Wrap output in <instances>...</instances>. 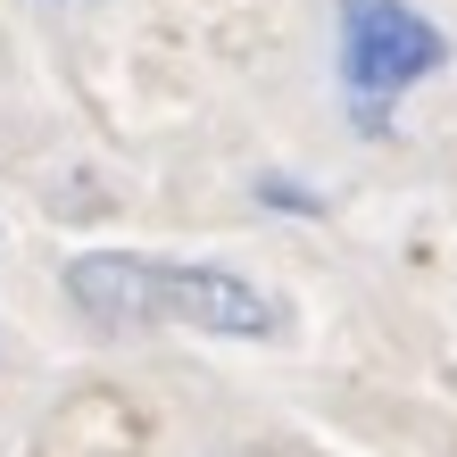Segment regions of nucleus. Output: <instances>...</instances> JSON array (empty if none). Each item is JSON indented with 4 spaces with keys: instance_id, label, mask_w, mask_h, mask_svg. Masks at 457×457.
Returning a JSON list of instances; mask_svg holds the SVG:
<instances>
[{
    "instance_id": "nucleus-1",
    "label": "nucleus",
    "mask_w": 457,
    "mask_h": 457,
    "mask_svg": "<svg viewBox=\"0 0 457 457\" xmlns=\"http://www.w3.org/2000/svg\"><path fill=\"white\" fill-rule=\"evenodd\" d=\"M333 67H341V92L366 117V133H383L391 100L449 67V34L416 0H341L333 9Z\"/></svg>"
},
{
    "instance_id": "nucleus-2",
    "label": "nucleus",
    "mask_w": 457,
    "mask_h": 457,
    "mask_svg": "<svg viewBox=\"0 0 457 457\" xmlns=\"http://www.w3.org/2000/svg\"><path fill=\"white\" fill-rule=\"evenodd\" d=\"M158 325H192L225 341H275L283 300L250 283L241 266H200V258H158Z\"/></svg>"
},
{
    "instance_id": "nucleus-3",
    "label": "nucleus",
    "mask_w": 457,
    "mask_h": 457,
    "mask_svg": "<svg viewBox=\"0 0 457 457\" xmlns=\"http://www.w3.org/2000/svg\"><path fill=\"white\" fill-rule=\"evenodd\" d=\"M75 316H92L100 333H142L158 325V258L142 250H75L59 266Z\"/></svg>"
},
{
    "instance_id": "nucleus-4",
    "label": "nucleus",
    "mask_w": 457,
    "mask_h": 457,
    "mask_svg": "<svg viewBox=\"0 0 457 457\" xmlns=\"http://www.w3.org/2000/svg\"><path fill=\"white\" fill-rule=\"evenodd\" d=\"M258 208H291V217H325V200H316V192H300V183H275V175L258 183Z\"/></svg>"
}]
</instances>
